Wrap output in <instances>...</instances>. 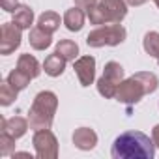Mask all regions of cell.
<instances>
[{
  "label": "cell",
  "mask_w": 159,
  "mask_h": 159,
  "mask_svg": "<svg viewBox=\"0 0 159 159\" xmlns=\"http://www.w3.org/2000/svg\"><path fill=\"white\" fill-rule=\"evenodd\" d=\"M17 90L6 81V83H2V86H0V105L2 107H10L15 99H17Z\"/></svg>",
  "instance_id": "obj_21"
},
{
  "label": "cell",
  "mask_w": 159,
  "mask_h": 159,
  "mask_svg": "<svg viewBox=\"0 0 159 159\" xmlns=\"http://www.w3.org/2000/svg\"><path fill=\"white\" fill-rule=\"evenodd\" d=\"M54 52H58L62 58H66L67 62H75L77 60V56H79V45L75 43V41H71V39H60L58 43H56V49H54Z\"/></svg>",
  "instance_id": "obj_18"
},
{
  "label": "cell",
  "mask_w": 159,
  "mask_h": 159,
  "mask_svg": "<svg viewBox=\"0 0 159 159\" xmlns=\"http://www.w3.org/2000/svg\"><path fill=\"white\" fill-rule=\"evenodd\" d=\"M66 58H62L58 52H52L45 58L43 62V71L49 75V77H60L64 71H66Z\"/></svg>",
  "instance_id": "obj_15"
},
{
  "label": "cell",
  "mask_w": 159,
  "mask_h": 159,
  "mask_svg": "<svg viewBox=\"0 0 159 159\" xmlns=\"http://www.w3.org/2000/svg\"><path fill=\"white\" fill-rule=\"evenodd\" d=\"M127 15V2L125 0H99L98 4L86 10V17L92 25H112L122 23Z\"/></svg>",
  "instance_id": "obj_3"
},
{
  "label": "cell",
  "mask_w": 159,
  "mask_h": 159,
  "mask_svg": "<svg viewBox=\"0 0 159 159\" xmlns=\"http://www.w3.org/2000/svg\"><path fill=\"white\" fill-rule=\"evenodd\" d=\"M23 30L13 25V23H4L0 28V54H11L21 47V39H23Z\"/></svg>",
  "instance_id": "obj_8"
},
{
  "label": "cell",
  "mask_w": 159,
  "mask_h": 159,
  "mask_svg": "<svg viewBox=\"0 0 159 159\" xmlns=\"http://www.w3.org/2000/svg\"><path fill=\"white\" fill-rule=\"evenodd\" d=\"M84 19H86L84 10L79 8V6H75V8H69L64 13V19L62 21H64V25H66V28L69 32H79V30H83V26H84Z\"/></svg>",
  "instance_id": "obj_13"
},
{
  "label": "cell",
  "mask_w": 159,
  "mask_h": 159,
  "mask_svg": "<svg viewBox=\"0 0 159 159\" xmlns=\"http://www.w3.org/2000/svg\"><path fill=\"white\" fill-rule=\"evenodd\" d=\"M124 67L111 60L105 64V69H103V75L99 77L98 81V92L105 98V99H112L116 96V90H118V84L124 81Z\"/></svg>",
  "instance_id": "obj_5"
},
{
  "label": "cell",
  "mask_w": 159,
  "mask_h": 159,
  "mask_svg": "<svg viewBox=\"0 0 159 159\" xmlns=\"http://www.w3.org/2000/svg\"><path fill=\"white\" fill-rule=\"evenodd\" d=\"M11 23L17 25L21 30H30V26L34 25V10L30 6H26V4H21L13 13Z\"/></svg>",
  "instance_id": "obj_14"
},
{
  "label": "cell",
  "mask_w": 159,
  "mask_h": 159,
  "mask_svg": "<svg viewBox=\"0 0 159 159\" xmlns=\"http://www.w3.org/2000/svg\"><path fill=\"white\" fill-rule=\"evenodd\" d=\"M28 43L34 51H45L52 45V34H49L47 30L39 28L38 25L34 28H30V34H28Z\"/></svg>",
  "instance_id": "obj_12"
},
{
  "label": "cell",
  "mask_w": 159,
  "mask_h": 159,
  "mask_svg": "<svg viewBox=\"0 0 159 159\" xmlns=\"http://www.w3.org/2000/svg\"><path fill=\"white\" fill-rule=\"evenodd\" d=\"M32 144L36 150V157H39V159H56L58 157V139L51 131V127L34 131Z\"/></svg>",
  "instance_id": "obj_7"
},
{
  "label": "cell",
  "mask_w": 159,
  "mask_h": 159,
  "mask_svg": "<svg viewBox=\"0 0 159 159\" xmlns=\"http://www.w3.org/2000/svg\"><path fill=\"white\" fill-rule=\"evenodd\" d=\"M73 2H75V6H79V8L88 10V8H92L94 4H98L99 0H73Z\"/></svg>",
  "instance_id": "obj_24"
},
{
  "label": "cell",
  "mask_w": 159,
  "mask_h": 159,
  "mask_svg": "<svg viewBox=\"0 0 159 159\" xmlns=\"http://www.w3.org/2000/svg\"><path fill=\"white\" fill-rule=\"evenodd\" d=\"M157 64H159V58H157Z\"/></svg>",
  "instance_id": "obj_28"
},
{
  "label": "cell",
  "mask_w": 159,
  "mask_h": 159,
  "mask_svg": "<svg viewBox=\"0 0 159 159\" xmlns=\"http://www.w3.org/2000/svg\"><path fill=\"white\" fill-rule=\"evenodd\" d=\"M73 69L77 73V79L81 86H90L96 79V58L86 54V56H79L75 62H73Z\"/></svg>",
  "instance_id": "obj_9"
},
{
  "label": "cell",
  "mask_w": 159,
  "mask_h": 159,
  "mask_svg": "<svg viewBox=\"0 0 159 159\" xmlns=\"http://www.w3.org/2000/svg\"><path fill=\"white\" fill-rule=\"evenodd\" d=\"M127 2V6H133V8H137V6H142V4H146L148 0H125Z\"/></svg>",
  "instance_id": "obj_26"
},
{
  "label": "cell",
  "mask_w": 159,
  "mask_h": 159,
  "mask_svg": "<svg viewBox=\"0 0 159 159\" xmlns=\"http://www.w3.org/2000/svg\"><path fill=\"white\" fill-rule=\"evenodd\" d=\"M144 96H148V90H146L144 83L133 73L129 79H124V81L118 84L114 99L124 103V105H137Z\"/></svg>",
  "instance_id": "obj_6"
},
{
  "label": "cell",
  "mask_w": 159,
  "mask_h": 159,
  "mask_svg": "<svg viewBox=\"0 0 159 159\" xmlns=\"http://www.w3.org/2000/svg\"><path fill=\"white\" fill-rule=\"evenodd\" d=\"M15 140L17 139H13L10 133H6V131H0V155H13V152H15Z\"/></svg>",
  "instance_id": "obj_22"
},
{
  "label": "cell",
  "mask_w": 159,
  "mask_h": 159,
  "mask_svg": "<svg viewBox=\"0 0 159 159\" xmlns=\"http://www.w3.org/2000/svg\"><path fill=\"white\" fill-rule=\"evenodd\" d=\"M60 15L56 11H43L39 17H38V26L47 30L49 34H54L58 28H60Z\"/></svg>",
  "instance_id": "obj_17"
},
{
  "label": "cell",
  "mask_w": 159,
  "mask_h": 159,
  "mask_svg": "<svg viewBox=\"0 0 159 159\" xmlns=\"http://www.w3.org/2000/svg\"><path fill=\"white\" fill-rule=\"evenodd\" d=\"M152 140H153L155 148H159V124L153 125V129H152Z\"/></svg>",
  "instance_id": "obj_25"
},
{
  "label": "cell",
  "mask_w": 159,
  "mask_h": 159,
  "mask_svg": "<svg viewBox=\"0 0 159 159\" xmlns=\"http://www.w3.org/2000/svg\"><path fill=\"white\" fill-rule=\"evenodd\" d=\"M111 155L114 159H153L155 144L142 131H124L114 139Z\"/></svg>",
  "instance_id": "obj_1"
},
{
  "label": "cell",
  "mask_w": 159,
  "mask_h": 159,
  "mask_svg": "<svg viewBox=\"0 0 159 159\" xmlns=\"http://www.w3.org/2000/svg\"><path fill=\"white\" fill-rule=\"evenodd\" d=\"M6 81L17 90V92H21V90H25L28 84H30V81H32V77H28L25 71H21V69H13V71H10V75H8V79Z\"/></svg>",
  "instance_id": "obj_19"
},
{
  "label": "cell",
  "mask_w": 159,
  "mask_h": 159,
  "mask_svg": "<svg viewBox=\"0 0 159 159\" xmlns=\"http://www.w3.org/2000/svg\"><path fill=\"white\" fill-rule=\"evenodd\" d=\"M127 38V30L120 25V23H112V25H101L98 28H94L88 36H86V45L92 49H99V47H116L122 45Z\"/></svg>",
  "instance_id": "obj_4"
},
{
  "label": "cell",
  "mask_w": 159,
  "mask_h": 159,
  "mask_svg": "<svg viewBox=\"0 0 159 159\" xmlns=\"http://www.w3.org/2000/svg\"><path fill=\"white\" fill-rule=\"evenodd\" d=\"M17 69L25 71V73H26L28 77H32V79L39 77V73H41L39 62L36 60V56H32V54H28V52H25V54L19 56V60H17Z\"/></svg>",
  "instance_id": "obj_16"
},
{
  "label": "cell",
  "mask_w": 159,
  "mask_h": 159,
  "mask_svg": "<svg viewBox=\"0 0 159 159\" xmlns=\"http://www.w3.org/2000/svg\"><path fill=\"white\" fill-rule=\"evenodd\" d=\"M58 109V98L54 92L51 90H43L39 92L30 107L28 112V122H30V129L39 131V129H49L54 122V114Z\"/></svg>",
  "instance_id": "obj_2"
},
{
  "label": "cell",
  "mask_w": 159,
  "mask_h": 159,
  "mask_svg": "<svg viewBox=\"0 0 159 159\" xmlns=\"http://www.w3.org/2000/svg\"><path fill=\"white\" fill-rule=\"evenodd\" d=\"M30 127L28 118L23 116H11V118H2V131L10 133L13 139H21L23 135H26Z\"/></svg>",
  "instance_id": "obj_11"
},
{
  "label": "cell",
  "mask_w": 159,
  "mask_h": 159,
  "mask_svg": "<svg viewBox=\"0 0 159 159\" xmlns=\"http://www.w3.org/2000/svg\"><path fill=\"white\" fill-rule=\"evenodd\" d=\"M75 148L83 150V152H90L96 148L98 144V133L90 127H79L73 131V137H71Z\"/></svg>",
  "instance_id": "obj_10"
},
{
  "label": "cell",
  "mask_w": 159,
  "mask_h": 159,
  "mask_svg": "<svg viewBox=\"0 0 159 159\" xmlns=\"http://www.w3.org/2000/svg\"><path fill=\"white\" fill-rule=\"evenodd\" d=\"M142 47H144L146 54H150L152 58H159V32H155V30L146 32V36L142 39Z\"/></svg>",
  "instance_id": "obj_20"
},
{
  "label": "cell",
  "mask_w": 159,
  "mask_h": 159,
  "mask_svg": "<svg viewBox=\"0 0 159 159\" xmlns=\"http://www.w3.org/2000/svg\"><path fill=\"white\" fill-rule=\"evenodd\" d=\"M19 0H0V8L8 13H15V10L19 8Z\"/></svg>",
  "instance_id": "obj_23"
},
{
  "label": "cell",
  "mask_w": 159,
  "mask_h": 159,
  "mask_svg": "<svg viewBox=\"0 0 159 159\" xmlns=\"http://www.w3.org/2000/svg\"><path fill=\"white\" fill-rule=\"evenodd\" d=\"M153 4L157 6V10H159V0H153Z\"/></svg>",
  "instance_id": "obj_27"
}]
</instances>
